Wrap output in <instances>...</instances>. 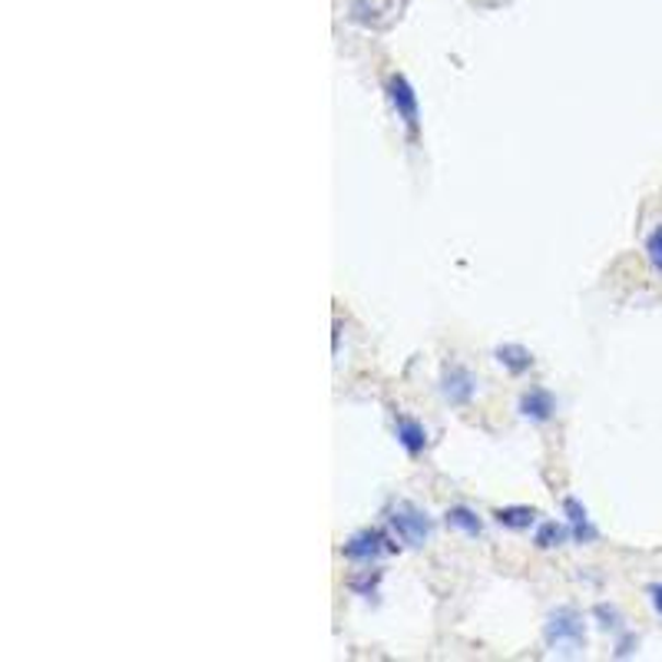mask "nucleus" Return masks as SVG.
Listing matches in <instances>:
<instances>
[{
  "instance_id": "nucleus-12",
  "label": "nucleus",
  "mask_w": 662,
  "mask_h": 662,
  "mask_svg": "<svg viewBox=\"0 0 662 662\" xmlns=\"http://www.w3.org/2000/svg\"><path fill=\"white\" fill-rule=\"evenodd\" d=\"M537 516L541 513L534 507H500L493 513V520L507 530H530V526H537Z\"/></svg>"
},
{
  "instance_id": "nucleus-7",
  "label": "nucleus",
  "mask_w": 662,
  "mask_h": 662,
  "mask_svg": "<svg viewBox=\"0 0 662 662\" xmlns=\"http://www.w3.org/2000/svg\"><path fill=\"white\" fill-rule=\"evenodd\" d=\"M394 434H397V444H402L411 457H421V454L428 451V444H431L428 428H425L421 421L408 418V415L394 418Z\"/></svg>"
},
{
  "instance_id": "nucleus-3",
  "label": "nucleus",
  "mask_w": 662,
  "mask_h": 662,
  "mask_svg": "<svg viewBox=\"0 0 662 662\" xmlns=\"http://www.w3.org/2000/svg\"><path fill=\"white\" fill-rule=\"evenodd\" d=\"M394 541H397V537H391L387 530H381V526H364V530H358V534H351V537L345 541L341 554H345L351 564L371 567V564H378L384 554H394V550H397Z\"/></svg>"
},
{
  "instance_id": "nucleus-14",
  "label": "nucleus",
  "mask_w": 662,
  "mask_h": 662,
  "mask_svg": "<svg viewBox=\"0 0 662 662\" xmlns=\"http://www.w3.org/2000/svg\"><path fill=\"white\" fill-rule=\"evenodd\" d=\"M593 616L600 619V626H603V629H613V632H623V629H626V626H623V616H619V609H616V606L600 603V606L593 609Z\"/></svg>"
},
{
  "instance_id": "nucleus-13",
  "label": "nucleus",
  "mask_w": 662,
  "mask_h": 662,
  "mask_svg": "<svg viewBox=\"0 0 662 662\" xmlns=\"http://www.w3.org/2000/svg\"><path fill=\"white\" fill-rule=\"evenodd\" d=\"M646 258L655 272H662V222L646 235Z\"/></svg>"
},
{
  "instance_id": "nucleus-11",
  "label": "nucleus",
  "mask_w": 662,
  "mask_h": 662,
  "mask_svg": "<svg viewBox=\"0 0 662 662\" xmlns=\"http://www.w3.org/2000/svg\"><path fill=\"white\" fill-rule=\"evenodd\" d=\"M570 537H573L570 523L544 520V523L537 526V534H534V544H537L541 550H554V547H564V544H567Z\"/></svg>"
},
{
  "instance_id": "nucleus-2",
  "label": "nucleus",
  "mask_w": 662,
  "mask_h": 662,
  "mask_svg": "<svg viewBox=\"0 0 662 662\" xmlns=\"http://www.w3.org/2000/svg\"><path fill=\"white\" fill-rule=\"evenodd\" d=\"M544 639L554 652L560 655H577L583 646H586V619L580 609L573 606H557L550 616H547V626H544Z\"/></svg>"
},
{
  "instance_id": "nucleus-15",
  "label": "nucleus",
  "mask_w": 662,
  "mask_h": 662,
  "mask_svg": "<svg viewBox=\"0 0 662 662\" xmlns=\"http://www.w3.org/2000/svg\"><path fill=\"white\" fill-rule=\"evenodd\" d=\"M649 603H652V609H655V616H662V583H652L649 590Z\"/></svg>"
},
{
  "instance_id": "nucleus-10",
  "label": "nucleus",
  "mask_w": 662,
  "mask_h": 662,
  "mask_svg": "<svg viewBox=\"0 0 662 662\" xmlns=\"http://www.w3.org/2000/svg\"><path fill=\"white\" fill-rule=\"evenodd\" d=\"M493 358L510 371V374H526L530 368H534V351L516 345V341H507V345H497Z\"/></svg>"
},
{
  "instance_id": "nucleus-1",
  "label": "nucleus",
  "mask_w": 662,
  "mask_h": 662,
  "mask_svg": "<svg viewBox=\"0 0 662 662\" xmlns=\"http://www.w3.org/2000/svg\"><path fill=\"white\" fill-rule=\"evenodd\" d=\"M384 516H387L391 534L402 541L405 547H411V550L428 547L431 537H434V520H431V513L421 510V507L411 503V500H394Z\"/></svg>"
},
{
  "instance_id": "nucleus-6",
  "label": "nucleus",
  "mask_w": 662,
  "mask_h": 662,
  "mask_svg": "<svg viewBox=\"0 0 662 662\" xmlns=\"http://www.w3.org/2000/svg\"><path fill=\"white\" fill-rule=\"evenodd\" d=\"M520 418L530 425H547L557 418V397L547 387H530L520 394V405H516Z\"/></svg>"
},
{
  "instance_id": "nucleus-5",
  "label": "nucleus",
  "mask_w": 662,
  "mask_h": 662,
  "mask_svg": "<svg viewBox=\"0 0 662 662\" xmlns=\"http://www.w3.org/2000/svg\"><path fill=\"white\" fill-rule=\"evenodd\" d=\"M438 387H441V397L451 408H467L477 394V378L464 364H451V368H444Z\"/></svg>"
},
{
  "instance_id": "nucleus-4",
  "label": "nucleus",
  "mask_w": 662,
  "mask_h": 662,
  "mask_svg": "<svg viewBox=\"0 0 662 662\" xmlns=\"http://www.w3.org/2000/svg\"><path fill=\"white\" fill-rule=\"evenodd\" d=\"M387 100L402 119V126L408 129V137L415 140L418 129H421V100H418V90L411 86V80L405 73H391L387 77Z\"/></svg>"
},
{
  "instance_id": "nucleus-8",
  "label": "nucleus",
  "mask_w": 662,
  "mask_h": 662,
  "mask_svg": "<svg viewBox=\"0 0 662 662\" xmlns=\"http://www.w3.org/2000/svg\"><path fill=\"white\" fill-rule=\"evenodd\" d=\"M564 513H567V523H570V530H573V541L577 544H593L600 534H596V526H593V520H590V513H586V507L577 500V497H567L564 500Z\"/></svg>"
},
{
  "instance_id": "nucleus-9",
  "label": "nucleus",
  "mask_w": 662,
  "mask_h": 662,
  "mask_svg": "<svg viewBox=\"0 0 662 662\" xmlns=\"http://www.w3.org/2000/svg\"><path fill=\"white\" fill-rule=\"evenodd\" d=\"M444 523H448L451 530H457V534L471 537V541L484 537V520H480V513H477V510H471V507H464V503H457V507H448V513H444Z\"/></svg>"
}]
</instances>
